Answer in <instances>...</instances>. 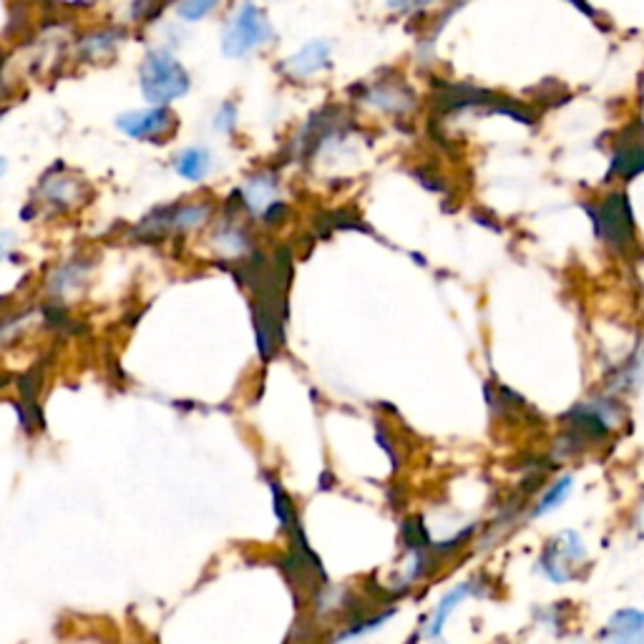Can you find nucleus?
<instances>
[{
  "label": "nucleus",
  "instance_id": "obj_1",
  "mask_svg": "<svg viewBox=\"0 0 644 644\" xmlns=\"http://www.w3.org/2000/svg\"><path fill=\"white\" fill-rule=\"evenodd\" d=\"M139 79L142 94L152 106H167L187 94L191 86L187 69L164 49H156L146 56Z\"/></svg>",
  "mask_w": 644,
  "mask_h": 644
},
{
  "label": "nucleus",
  "instance_id": "obj_2",
  "mask_svg": "<svg viewBox=\"0 0 644 644\" xmlns=\"http://www.w3.org/2000/svg\"><path fill=\"white\" fill-rule=\"evenodd\" d=\"M274 39V29L267 15L252 3H245L237 15L225 25L222 51L227 59H245L247 53L262 49Z\"/></svg>",
  "mask_w": 644,
  "mask_h": 644
},
{
  "label": "nucleus",
  "instance_id": "obj_3",
  "mask_svg": "<svg viewBox=\"0 0 644 644\" xmlns=\"http://www.w3.org/2000/svg\"><path fill=\"white\" fill-rule=\"evenodd\" d=\"M586 559V544L577 531H559L547 541L539 557V572L554 584H567L574 579V569Z\"/></svg>",
  "mask_w": 644,
  "mask_h": 644
},
{
  "label": "nucleus",
  "instance_id": "obj_4",
  "mask_svg": "<svg viewBox=\"0 0 644 644\" xmlns=\"http://www.w3.org/2000/svg\"><path fill=\"white\" fill-rule=\"evenodd\" d=\"M594 227L604 245H610L616 252H627L634 247V219L627 205V197L614 195L606 197L600 209L592 211Z\"/></svg>",
  "mask_w": 644,
  "mask_h": 644
},
{
  "label": "nucleus",
  "instance_id": "obj_5",
  "mask_svg": "<svg viewBox=\"0 0 644 644\" xmlns=\"http://www.w3.org/2000/svg\"><path fill=\"white\" fill-rule=\"evenodd\" d=\"M211 207L189 201V205H174L152 211V217L142 225V232L149 235H172V232H191L209 219Z\"/></svg>",
  "mask_w": 644,
  "mask_h": 644
},
{
  "label": "nucleus",
  "instance_id": "obj_6",
  "mask_svg": "<svg viewBox=\"0 0 644 644\" xmlns=\"http://www.w3.org/2000/svg\"><path fill=\"white\" fill-rule=\"evenodd\" d=\"M174 126V114L167 106H149L142 112H128L116 118V128L128 139H159Z\"/></svg>",
  "mask_w": 644,
  "mask_h": 644
},
{
  "label": "nucleus",
  "instance_id": "obj_7",
  "mask_svg": "<svg viewBox=\"0 0 644 644\" xmlns=\"http://www.w3.org/2000/svg\"><path fill=\"white\" fill-rule=\"evenodd\" d=\"M478 592H481V589H478L476 579H466V582L450 586L448 592L438 600L436 610L430 612L428 624H426V630H423V634H426L428 640H438L440 632H444V627H446V622L450 620V614H454L458 606L468 600V596H476Z\"/></svg>",
  "mask_w": 644,
  "mask_h": 644
},
{
  "label": "nucleus",
  "instance_id": "obj_8",
  "mask_svg": "<svg viewBox=\"0 0 644 644\" xmlns=\"http://www.w3.org/2000/svg\"><path fill=\"white\" fill-rule=\"evenodd\" d=\"M604 644H644V610L614 612L600 632Z\"/></svg>",
  "mask_w": 644,
  "mask_h": 644
},
{
  "label": "nucleus",
  "instance_id": "obj_9",
  "mask_svg": "<svg viewBox=\"0 0 644 644\" xmlns=\"http://www.w3.org/2000/svg\"><path fill=\"white\" fill-rule=\"evenodd\" d=\"M330 59H333V45L328 41H310L294 56L288 59L284 69H288L292 79H310L318 76L320 71L330 69V63H333Z\"/></svg>",
  "mask_w": 644,
  "mask_h": 644
},
{
  "label": "nucleus",
  "instance_id": "obj_10",
  "mask_svg": "<svg viewBox=\"0 0 644 644\" xmlns=\"http://www.w3.org/2000/svg\"><path fill=\"white\" fill-rule=\"evenodd\" d=\"M239 195H242V205L250 209L252 215L262 217L267 209L280 201L278 179H274L272 174H267V172L255 174V177L245 181V187H242V191H239Z\"/></svg>",
  "mask_w": 644,
  "mask_h": 644
},
{
  "label": "nucleus",
  "instance_id": "obj_11",
  "mask_svg": "<svg viewBox=\"0 0 644 644\" xmlns=\"http://www.w3.org/2000/svg\"><path fill=\"white\" fill-rule=\"evenodd\" d=\"M365 101L375 108H381L385 114H406L416 106V96L411 94L406 86L391 84V81H383V84H375L367 91Z\"/></svg>",
  "mask_w": 644,
  "mask_h": 644
},
{
  "label": "nucleus",
  "instance_id": "obj_12",
  "mask_svg": "<svg viewBox=\"0 0 644 644\" xmlns=\"http://www.w3.org/2000/svg\"><path fill=\"white\" fill-rule=\"evenodd\" d=\"M211 169H215V156L205 146H187V149L177 154L174 159V172L187 181H205Z\"/></svg>",
  "mask_w": 644,
  "mask_h": 644
},
{
  "label": "nucleus",
  "instance_id": "obj_13",
  "mask_svg": "<svg viewBox=\"0 0 644 644\" xmlns=\"http://www.w3.org/2000/svg\"><path fill=\"white\" fill-rule=\"evenodd\" d=\"M572 489H574V476L572 474L557 478V481L551 484L549 489L539 496L537 506L531 509V519H541V517H547V513L557 511L559 506H564V501L569 499V496H572Z\"/></svg>",
  "mask_w": 644,
  "mask_h": 644
},
{
  "label": "nucleus",
  "instance_id": "obj_14",
  "mask_svg": "<svg viewBox=\"0 0 644 644\" xmlns=\"http://www.w3.org/2000/svg\"><path fill=\"white\" fill-rule=\"evenodd\" d=\"M211 242H215L217 250L227 257H242L245 252H250V247H252L250 235L237 225H227L222 229H217V235L211 237Z\"/></svg>",
  "mask_w": 644,
  "mask_h": 644
},
{
  "label": "nucleus",
  "instance_id": "obj_15",
  "mask_svg": "<svg viewBox=\"0 0 644 644\" xmlns=\"http://www.w3.org/2000/svg\"><path fill=\"white\" fill-rule=\"evenodd\" d=\"M393 616H395V610H383L378 614H365V616H361V620L347 624V627L340 632L333 642L343 644V642H351V640H361V637H365V634L378 632L385 622L393 620Z\"/></svg>",
  "mask_w": 644,
  "mask_h": 644
},
{
  "label": "nucleus",
  "instance_id": "obj_16",
  "mask_svg": "<svg viewBox=\"0 0 644 644\" xmlns=\"http://www.w3.org/2000/svg\"><path fill=\"white\" fill-rule=\"evenodd\" d=\"M270 491H272V506H274V517L282 523L284 529H292L298 523V511H294V503L288 496V491L282 489L278 478H270Z\"/></svg>",
  "mask_w": 644,
  "mask_h": 644
},
{
  "label": "nucleus",
  "instance_id": "obj_17",
  "mask_svg": "<svg viewBox=\"0 0 644 644\" xmlns=\"http://www.w3.org/2000/svg\"><path fill=\"white\" fill-rule=\"evenodd\" d=\"M45 199L53 201V205H63V207H69L73 199L79 197V181H73V179H51V181H45Z\"/></svg>",
  "mask_w": 644,
  "mask_h": 644
},
{
  "label": "nucleus",
  "instance_id": "obj_18",
  "mask_svg": "<svg viewBox=\"0 0 644 644\" xmlns=\"http://www.w3.org/2000/svg\"><path fill=\"white\" fill-rule=\"evenodd\" d=\"M219 3H222V0H179L177 15L187 23H199L201 18L215 13Z\"/></svg>",
  "mask_w": 644,
  "mask_h": 644
},
{
  "label": "nucleus",
  "instance_id": "obj_19",
  "mask_svg": "<svg viewBox=\"0 0 644 644\" xmlns=\"http://www.w3.org/2000/svg\"><path fill=\"white\" fill-rule=\"evenodd\" d=\"M116 35L114 33H96V35H91V39H86L84 43H81V49H84L86 53V59H96V51H114L116 49Z\"/></svg>",
  "mask_w": 644,
  "mask_h": 644
},
{
  "label": "nucleus",
  "instance_id": "obj_20",
  "mask_svg": "<svg viewBox=\"0 0 644 644\" xmlns=\"http://www.w3.org/2000/svg\"><path fill=\"white\" fill-rule=\"evenodd\" d=\"M235 124H237V106L232 104V101H227V104L219 106V112L215 116V128L222 134H229L235 128Z\"/></svg>",
  "mask_w": 644,
  "mask_h": 644
},
{
  "label": "nucleus",
  "instance_id": "obj_21",
  "mask_svg": "<svg viewBox=\"0 0 644 644\" xmlns=\"http://www.w3.org/2000/svg\"><path fill=\"white\" fill-rule=\"evenodd\" d=\"M13 247H15V235L13 232H0V262H3L6 257L13 252Z\"/></svg>",
  "mask_w": 644,
  "mask_h": 644
},
{
  "label": "nucleus",
  "instance_id": "obj_22",
  "mask_svg": "<svg viewBox=\"0 0 644 644\" xmlns=\"http://www.w3.org/2000/svg\"><path fill=\"white\" fill-rule=\"evenodd\" d=\"M637 523H640V531H642V537H644V506H642V511H640V517H637Z\"/></svg>",
  "mask_w": 644,
  "mask_h": 644
},
{
  "label": "nucleus",
  "instance_id": "obj_23",
  "mask_svg": "<svg viewBox=\"0 0 644 644\" xmlns=\"http://www.w3.org/2000/svg\"><path fill=\"white\" fill-rule=\"evenodd\" d=\"M3 169H6V159H0V174H3Z\"/></svg>",
  "mask_w": 644,
  "mask_h": 644
},
{
  "label": "nucleus",
  "instance_id": "obj_24",
  "mask_svg": "<svg viewBox=\"0 0 644 644\" xmlns=\"http://www.w3.org/2000/svg\"><path fill=\"white\" fill-rule=\"evenodd\" d=\"M438 644H446V642H438Z\"/></svg>",
  "mask_w": 644,
  "mask_h": 644
}]
</instances>
